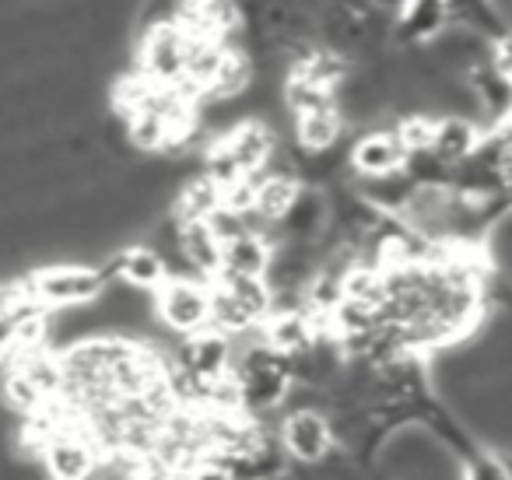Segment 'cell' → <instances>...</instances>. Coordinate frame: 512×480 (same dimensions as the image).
Returning a JSON list of instances; mask_svg holds the SVG:
<instances>
[{
	"label": "cell",
	"mask_w": 512,
	"mask_h": 480,
	"mask_svg": "<svg viewBox=\"0 0 512 480\" xmlns=\"http://www.w3.org/2000/svg\"><path fill=\"white\" fill-rule=\"evenodd\" d=\"M281 445H285L292 463L316 466L334 452L337 438L327 414H320V410H295V414H285V421H281Z\"/></svg>",
	"instance_id": "obj_3"
},
{
	"label": "cell",
	"mask_w": 512,
	"mask_h": 480,
	"mask_svg": "<svg viewBox=\"0 0 512 480\" xmlns=\"http://www.w3.org/2000/svg\"><path fill=\"white\" fill-rule=\"evenodd\" d=\"M172 358L183 368H190L193 375H200L204 382H214L232 372L235 344H232V337H225V333H218V330H200V333H193V337L179 340Z\"/></svg>",
	"instance_id": "obj_5"
},
{
	"label": "cell",
	"mask_w": 512,
	"mask_h": 480,
	"mask_svg": "<svg viewBox=\"0 0 512 480\" xmlns=\"http://www.w3.org/2000/svg\"><path fill=\"white\" fill-rule=\"evenodd\" d=\"M355 190L362 200H369L372 207H376L379 214H393V218H400L404 214V207L411 204L414 197V179L407 176V172H393V176H376V179H355Z\"/></svg>",
	"instance_id": "obj_14"
},
{
	"label": "cell",
	"mask_w": 512,
	"mask_h": 480,
	"mask_svg": "<svg viewBox=\"0 0 512 480\" xmlns=\"http://www.w3.org/2000/svg\"><path fill=\"white\" fill-rule=\"evenodd\" d=\"M22 291L39 302L46 312L57 309H74V305H92L106 291V277L99 267L88 263H50V267L29 270L25 277H18Z\"/></svg>",
	"instance_id": "obj_1"
},
{
	"label": "cell",
	"mask_w": 512,
	"mask_h": 480,
	"mask_svg": "<svg viewBox=\"0 0 512 480\" xmlns=\"http://www.w3.org/2000/svg\"><path fill=\"white\" fill-rule=\"evenodd\" d=\"M127 141H130V148L141 151V155H158V151L169 148V127H165L162 116L137 113L134 120L127 123Z\"/></svg>",
	"instance_id": "obj_21"
},
{
	"label": "cell",
	"mask_w": 512,
	"mask_h": 480,
	"mask_svg": "<svg viewBox=\"0 0 512 480\" xmlns=\"http://www.w3.org/2000/svg\"><path fill=\"white\" fill-rule=\"evenodd\" d=\"M449 25V0H407L393 25L397 46H428Z\"/></svg>",
	"instance_id": "obj_10"
},
{
	"label": "cell",
	"mask_w": 512,
	"mask_h": 480,
	"mask_svg": "<svg viewBox=\"0 0 512 480\" xmlns=\"http://www.w3.org/2000/svg\"><path fill=\"white\" fill-rule=\"evenodd\" d=\"M190 480H232V477H228V473L221 470V466H214V463H197L190 470Z\"/></svg>",
	"instance_id": "obj_26"
},
{
	"label": "cell",
	"mask_w": 512,
	"mask_h": 480,
	"mask_svg": "<svg viewBox=\"0 0 512 480\" xmlns=\"http://www.w3.org/2000/svg\"><path fill=\"white\" fill-rule=\"evenodd\" d=\"M274 260V246L260 235H239L228 242L221 253V274H239V277H267Z\"/></svg>",
	"instance_id": "obj_15"
},
{
	"label": "cell",
	"mask_w": 512,
	"mask_h": 480,
	"mask_svg": "<svg viewBox=\"0 0 512 480\" xmlns=\"http://www.w3.org/2000/svg\"><path fill=\"white\" fill-rule=\"evenodd\" d=\"M221 144H225V151L239 162V169L246 176L264 172L271 155L278 151V137H274V130L264 120H242L239 127L221 137Z\"/></svg>",
	"instance_id": "obj_8"
},
{
	"label": "cell",
	"mask_w": 512,
	"mask_h": 480,
	"mask_svg": "<svg viewBox=\"0 0 512 480\" xmlns=\"http://www.w3.org/2000/svg\"><path fill=\"white\" fill-rule=\"evenodd\" d=\"M221 207H225V190H221L207 172H200V176H190L179 186L169 211L176 214L183 225H190V221H207L214 211H221Z\"/></svg>",
	"instance_id": "obj_12"
},
{
	"label": "cell",
	"mask_w": 512,
	"mask_h": 480,
	"mask_svg": "<svg viewBox=\"0 0 512 480\" xmlns=\"http://www.w3.org/2000/svg\"><path fill=\"white\" fill-rule=\"evenodd\" d=\"M302 183L299 179H288V176H264L260 186H256V214L274 225L285 221V214L292 211V204L299 200Z\"/></svg>",
	"instance_id": "obj_19"
},
{
	"label": "cell",
	"mask_w": 512,
	"mask_h": 480,
	"mask_svg": "<svg viewBox=\"0 0 512 480\" xmlns=\"http://www.w3.org/2000/svg\"><path fill=\"white\" fill-rule=\"evenodd\" d=\"M137 71L151 85L176 88L186 78V36L179 29H158L137 39Z\"/></svg>",
	"instance_id": "obj_4"
},
{
	"label": "cell",
	"mask_w": 512,
	"mask_h": 480,
	"mask_svg": "<svg viewBox=\"0 0 512 480\" xmlns=\"http://www.w3.org/2000/svg\"><path fill=\"white\" fill-rule=\"evenodd\" d=\"M344 120L334 109H323V113H309L295 120V144H299L306 155H323V151L337 148L344 137Z\"/></svg>",
	"instance_id": "obj_17"
},
{
	"label": "cell",
	"mask_w": 512,
	"mask_h": 480,
	"mask_svg": "<svg viewBox=\"0 0 512 480\" xmlns=\"http://www.w3.org/2000/svg\"><path fill=\"white\" fill-rule=\"evenodd\" d=\"M264 340L267 347H274L278 354H302L313 347L316 330H313V319H309V309L302 312H274L271 319L264 323Z\"/></svg>",
	"instance_id": "obj_13"
},
{
	"label": "cell",
	"mask_w": 512,
	"mask_h": 480,
	"mask_svg": "<svg viewBox=\"0 0 512 480\" xmlns=\"http://www.w3.org/2000/svg\"><path fill=\"white\" fill-rule=\"evenodd\" d=\"M481 148V127L470 120H460V116H442L435 123V141H432V155L439 158L442 165L456 169L467 158H474V151Z\"/></svg>",
	"instance_id": "obj_11"
},
{
	"label": "cell",
	"mask_w": 512,
	"mask_h": 480,
	"mask_svg": "<svg viewBox=\"0 0 512 480\" xmlns=\"http://www.w3.org/2000/svg\"><path fill=\"white\" fill-rule=\"evenodd\" d=\"M204 172L221 186V190H228V186H235L239 179H246V172L239 169V162L228 155L221 141H214L211 148L204 151Z\"/></svg>",
	"instance_id": "obj_23"
},
{
	"label": "cell",
	"mask_w": 512,
	"mask_h": 480,
	"mask_svg": "<svg viewBox=\"0 0 512 480\" xmlns=\"http://www.w3.org/2000/svg\"><path fill=\"white\" fill-rule=\"evenodd\" d=\"M407 165V148L400 144L397 127L390 130H369L358 141H351V172L362 179L376 176H393L404 172Z\"/></svg>",
	"instance_id": "obj_7"
},
{
	"label": "cell",
	"mask_w": 512,
	"mask_h": 480,
	"mask_svg": "<svg viewBox=\"0 0 512 480\" xmlns=\"http://www.w3.org/2000/svg\"><path fill=\"white\" fill-rule=\"evenodd\" d=\"M463 480H512V466L498 452H474L467 459Z\"/></svg>",
	"instance_id": "obj_24"
},
{
	"label": "cell",
	"mask_w": 512,
	"mask_h": 480,
	"mask_svg": "<svg viewBox=\"0 0 512 480\" xmlns=\"http://www.w3.org/2000/svg\"><path fill=\"white\" fill-rule=\"evenodd\" d=\"M330 228V193L302 186L299 200L281 221V242H320Z\"/></svg>",
	"instance_id": "obj_9"
},
{
	"label": "cell",
	"mask_w": 512,
	"mask_h": 480,
	"mask_svg": "<svg viewBox=\"0 0 512 480\" xmlns=\"http://www.w3.org/2000/svg\"><path fill=\"white\" fill-rule=\"evenodd\" d=\"M155 309L158 323L169 333H176L179 340L193 337L200 330H211V284L169 277L155 291Z\"/></svg>",
	"instance_id": "obj_2"
},
{
	"label": "cell",
	"mask_w": 512,
	"mask_h": 480,
	"mask_svg": "<svg viewBox=\"0 0 512 480\" xmlns=\"http://www.w3.org/2000/svg\"><path fill=\"white\" fill-rule=\"evenodd\" d=\"M99 466H102V452L92 445V438L78 435V431L57 435L46 445L43 470L50 480H92L99 473Z\"/></svg>",
	"instance_id": "obj_6"
},
{
	"label": "cell",
	"mask_w": 512,
	"mask_h": 480,
	"mask_svg": "<svg viewBox=\"0 0 512 480\" xmlns=\"http://www.w3.org/2000/svg\"><path fill=\"white\" fill-rule=\"evenodd\" d=\"M253 326H260V323H253V316H249L225 288L211 284V330L225 333V337H242V333H249Z\"/></svg>",
	"instance_id": "obj_20"
},
{
	"label": "cell",
	"mask_w": 512,
	"mask_h": 480,
	"mask_svg": "<svg viewBox=\"0 0 512 480\" xmlns=\"http://www.w3.org/2000/svg\"><path fill=\"white\" fill-rule=\"evenodd\" d=\"M0 396H4V407L18 417H32L36 410H43V403H46V396L39 393L29 379L11 372V368H8V375H4V382H0Z\"/></svg>",
	"instance_id": "obj_22"
},
{
	"label": "cell",
	"mask_w": 512,
	"mask_h": 480,
	"mask_svg": "<svg viewBox=\"0 0 512 480\" xmlns=\"http://www.w3.org/2000/svg\"><path fill=\"white\" fill-rule=\"evenodd\" d=\"M218 288H225L242 309L253 316V323H267L274 312V291L264 277H239V274H218L214 277Z\"/></svg>",
	"instance_id": "obj_18"
},
{
	"label": "cell",
	"mask_w": 512,
	"mask_h": 480,
	"mask_svg": "<svg viewBox=\"0 0 512 480\" xmlns=\"http://www.w3.org/2000/svg\"><path fill=\"white\" fill-rule=\"evenodd\" d=\"M207 225L218 235L221 246H228V242H235L239 235H246V214H235V211H228V207H221V211H214L211 218H207Z\"/></svg>",
	"instance_id": "obj_25"
},
{
	"label": "cell",
	"mask_w": 512,
	"mask_h": 480,
	"mask_svg": "<svg viewBox=\"0 0 512 480\" xmlns=\"http://www.w3.org/2000/svg\"><path fill=\"white\" fill-rule=\"evenodd\" d=\"M221 253H225V246L218 242V235L211 232L207 221L183 225V256L207 284H214V277L221 274Z\"/></svg>",
	"instance_id": "obj_16"
}]
</instances>
